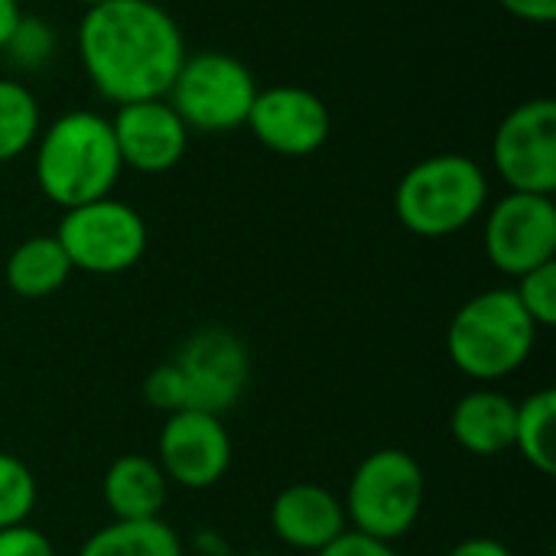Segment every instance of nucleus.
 I'll use <instances>...</instances> for the list:
<instances>
[{
    "label": "nucleus",
    "mask_w": 556,
    "mask_h": 556,
    "mask_svg": "<svg viewBox=\"0 0 556 556\" xmlns=\"http://www.w3.org/2000/svg\"><path fill=\"white\" fill-rule=\"evenodd\" d=\"M515 450L538 476L556 472V391L541 388L518 401Z\"/></svg>",
    "instance_id": "nucleus-19"
},
{
    "label": "nucleus",
    "mask_w": 556,
    "mask_h": 556,
    "mask_svg": "<svg viewBox=\"0 0 556 556\" xmlns=\"http://www.w3.org/2000/svg\"><path fill=\"white\" fill-rule=\"evenodd\" d=\"M446 556H518L508 544L495 541V538H466L459 541Z\"/></svg>",
    "instance_id": "nucleus-28"
},
{
    "label": "nucleus",
    "mask_w": 556,
    "mask_h": 556,
    "mask_svg": "<svg viewBox=\"0 0 556 556\" xmlns=\"http://www.w3.org/2000/svg\"><path fill=\"white\" fill-rule=\"evenodd\" d=\"M55 241L62 244L72 270H85L94 277H114L140 264L147 254V222L143 215L114 199H94L62 212L55 228Z\"/></svg>",
    "instance_id": "nucleus-7"
},
{
    "label": "nucleus",
    "mask_w": 556,
    "mask_h": 556,
    "mask_svg": "<svg viewBox=\"0 0 556 556\" xmlns=\"http://www.w3.org/2000/svg\"><path fill=\"white\" fill-rule=\"evenodd\" d=\"M36 502L39 485L33 469L13 453H0V531L26 525L36 511Z\"/></svg>",
    "instance_id": "nucleus-22"
},
{
    "label": "nucleus",
    "mask_w": 556,
    "mask_h": 556,
    "mask_svg": "<svg viewBox=\"0 0 556 556\" xmlns=\"http://www.w3.org/2000/svg\"><path fill=\"white\" fill-rule=\"evenodd\" d=\"M75 556H186V547L163 518L111 521L98 528Z\"/></svg>",
    "instance_id": "nucleus-18"
},
{
    "label": "nucleus",
    "mask_w": 556,
    "mask_h": 556,
    "mask_svg": "<svg viewBox=\"0 0 556 556\" xmlns=\"http://www.w3.org/2000/svg\"><path fill=\"white\" fill-rule=\"evenodd\" d=\"M101 498L111 511V521H153L169 502V482L156 459L127 453L108 466L101 479Z\"/></svg>",
    "instance_id": "nucleus-16"
},
{
    "label": "nucleus",
    "mask_w": 556,
    "mask_h": 556,
    "mask_svg": "<svg viewBox=\"0 0 556 556\" xmlns=\"http://www.w3.org/2000/svg\"><path fill=\"white\" fill-rule=\"evenodd\" d=\"M173 365L182 375L186 410H205L222 417L231 410L251 384V352L244 339L225 326H205L192 332Z\"/></svg>",
    "instance_id": "nucleus-8"
},
{
    "label": "nucleus",
    "mask_w": 556,
    "mask_h": 556,
    "mask_svg": "<svg viewBox=\"0 0 556 556\" xmlns=\"http://www.w3.org/2000/svg\"><path fill=\"white\" fill-rule=\"evenodd\" d=\"M342 505L352 531L384 544H397L417 528L424 515V466L407 450H375L355 466Z\"/></svg>",
    "instance_id": "nucleus-5"
},
{
    "label": "nucleus",
    "mask_w": 556,
    "mask_h": 556,
    "mask_svg": "<svg viewBox=\"0 0 556 556\" xmlns=\"http://www.w3.org/2000/svg\"><path fill=\"white\" fill-rule=\"evenodd\" d=\"M511 16L528 23H554L556 0H498Z\"/></svg>",
    "instance_id": "nucleus-27"
},
{
    "label": "nucleus",
    "mask_w": 556,
    "mask_h": 556,
    "mask_svg": "<svg viewBox=\"0 0 556 556\" xmlns=\"http://www.w3.org/2000/svg\"><path fill=\"white\" fill-rule=\"evenodd\" d=\"M538 326L521 309L515 290L495 287L469 296L450 319V362L476 384H498L531 358Z\"/></svg>",
    "instance_id": "nucleus-3"
},
{
    "label": "nucleus",
    "mask_w": 556,
    "mask_h": 556,
    "mask_svg": "<svg viewBox=\"0 0 556 556\" xmlns=\"http://www.w3.org/2000/svg\"><path fill=\"white\" fill-rule=\"evenodd\" d=\"M489 205V176L466 153H437L404 173L394 192L401 225L417 238H450Z\"/></svg>",
    "instance_id": "nucleus-4"
},
{
    "label": "nucleus",
    "mask_w": 556,
    "mask_h": 556,
    "mask_svg": "<svg viewBox=\"0 0 556 556\" xmlns=\"http://www.w3.org/2000/svg\"><path fill=\"white\" fill-rule=\"evenodd\" d=\"M111 130L121 163L147 176L169 173L186 156L192 134L166 98L121 104L111 117Z\"/></svg>",
    "instance_id": "nucleus-13"
},
{
    "label": "nucleus",
    "mask_w": 556,
    "mask_h": 556,
    "mask_svg": "<svg viewBox=\"0 0 556 556\" xmlns=\"http://www.w3.org/2000/svg\"><path fill=\"white\" fill-rule=\"evenodd\" d=\"M492 166L508 192L554 195L556 104L551 98H531L505 114L492 137Z\"/></svg>",
    "instance_id": "nucleus-9"
},
{
    "label": "nucleus",
    "mask_w": 556,
    "mask_h": 556,
    "mask_svg": "<svg viewBox=\"0 0 556 556\" xmlns=\"http://www.w3.org/2000/svg\"><path fill=\"white\" fill-rule=\"evenodd\" d=\"M270 528L287 547L319 554L349 531V518L336 492L316 482H293L277 492L270 505Z\"/></svg>",
    "instance_id": "nucleus-14"
},
{
    "label": "nucleus",
    "mask_w": 556,
    "mask_h": 556,
    "mask_svg": "<svg viewBox=\"0 0 556 556\" xmlns=\"http://www.w3.org/2000/svg\"><path fill=\"white\" fill-rule=\"evenodd\" d=\"M75 49L91 88L117 108L166 98L186 62L182 29L156 0H104L85 7Z\"/></svg>",
    "instance_id": "nucleus-1"
},
{
    "label": "nucleus",
    "mask_w": 556,
    "mask_h": 556,
    "mask_svg": "<svg viewBox=\"0 0 556 556\" xmlns=\"http://www.w3.org/2000/svg\"><path fill=\"white\" fill-rule=\"evenodd\" d=\"M0 556H55V547L33 525H16L0 531Z\"/></svg>",
    "instance_id": "nucleus-25"
},
{
    "label": "nucleus",
    "mask_w": 556,
    "mask_h": 556,
    "mask_svg": "<svg viewBox=\"0 0 556 556\" xmlns=\"http://www.w3.org/2000/svg\"><path fill=\"white\" fill-rule=\"evenodd\" d=\"M485 257L498 274L515 280L556 261L554 195H502L485 215Z\"/></svg>",
    "instance_id": "nucleus-10"
},
{
    "label": "nucleus",
    "mask_w": 556,
    "mask_h": 556,
    "mask_svg": "<svg viewBox=\"0 0 556 556\" xmlns=\"http://www.w3.org/2000/svg\"><path fill=\"white\" fill-rule=\"evenodd\" d=\"M55 49H59L55 26L46 16L23 13L0 52L16 72H42L55 59Z\"/></svg>",
    "instance_id": "nucleus-21"
},
{
    "label": "nucleus",
    "mask_w": 556,
    "mask_h": 556,
    "mask_svg": "<svg viewBox=\"0 0 556 556\" xmlns=\"http://www.w3.org/2000/svg\"><path fill=\"white\" fill-rule=\"evenodd\" d=\"M33 173L39 192L62 212L111 195L124 173L111 121L98 111L59 114L36 137Z\"/></svg>",
    "instance_id": "nucleus-2"
},
{
    "label": "nucleus",
    "mask_w": 556,
    "mask_h": 556,
    "mask_svg": "<svg viewBox=\"0 0 556 556\" xmlns=\"http://www.w3.org/2000/svg\"><path fill=\"white\" fill-rule=\"evenodd\" d=\"M515 417L518 401L495 391L492 384H479L463 394L450 414V433L456 446L479 459H495L515 450Z\"/></svg>",
    "instance_id": "nucleus-15"
},
{
    "label": "nucleus",
    "mask_w": 556,
    "mask_h": 556,
    "mask_svg": "<svg viewBox=\"0 0 556 556\" xmlns=\"http://www.w3.org/2000/svg\"><path fill=\"white\" fill-rule=\"evenodd\" d=\"M244 124L270 153L280 156H309L332 134L326 101L300 85H274L257 91Z\"/></svg>",
    "instance_id": "nucleus-12"
},
{
    "label": "nucleus",
    "mask_w": 556,
    "mask_h": 556,
    "mask_svg": "<svg viewBox=\"0 0 556 556\" xmlns=\"http://www.w3.org/2000/svg\"><path fill=\"white\" fill-rule=\"evenodd\" d=\"M72 277V264L55 235H33L13 248L3 267L7 287L23 300H46Z\"/></svg>",
    "instance_id": "nucleus-17"
},
{
    "label": "nucleus",
    "mask_w": 556,
    "mask_h": 556,
    "mask_svg": "<svg viewBox=\"0 0 556 556\" xmlns=\"http://www.w3.org/2000/svg\"><path fill=\"white\" fill-rule=\"evenodd\" d=\"M156 466L169 485L205 492L231 469V437L222 417L205 410L169 414L156 437Z\"/></svg>",
    "instance_id": "nucleus-11"
},
{
    "label": "nucleus",
    "mask_w": 556,
    "mask_h": 556,
    "mask_svg": "<svg viewBox=\"0 0 556 556\" xmlns=\"http://www.w3.org/2000/svg\"><path fill=\"white\" fill-rule=\"evenodd\" d=\"M143 397H147V404H150L153 410H160V414H166V417L186 410V388H182L179 368H176L173 362L156 365V368L147 375V381H143Z\"/></svg>",
    "instance_id": "nucleus-24"
},
{
    "label": "nucleus",
    "mask_w": 556,
    "mask_h": 556,
    "mask_svg": "<svg viewBox=\"0 0 556 556\" xmlns=\"http://www.w3.org/2000/svg\"><path fill=\"white\" fill-rule=\"evenodd\" d=\"M515 296L521 309L531 316L538 329H554L556 326V261L534 267L531 274L518 277Z\"/></svg>",
    "instance_id": "nucleus-23"
},
{
    "label": "nucleus",
    "mask_w": 556,
    "mask_h": 556,
    "mask_svg": "<svg viewBox=\"0 0 556 556\" xmlns=\"http://www.w3.org/2000/svg\"><path fill=\"white\" fill-rule=\"evenodd\" d=\"M78 3H85V7H94V3H104V0H78Z\"/></svg>",
    "instance_id": "nucleus-30"
},
{
    "label": "nucleus",
    "mask_w": 556,
    "mask_h": 556,
    "mask_svg": "<svg viewBox=\"0 0 556 556\" xmlns=\"http://www.w3.org/2000/svg\"><path fill=\"white\" fill-rule=\"evenodd\" d=\"M23 10H20V0H0V49L7 46L13 26L20 23Z\"/></svg>",
    "instance_id": "nucleus-29"
},
{
    "label": "nucleus",
    "mask_w": 556,
    "mask_h": 556,
    "mask_svg": "<svg viewBox=\"0 0 556 556\" xmlns=\"http://www.w3.org/2000/svg\"><path fill=\"white\" fill-rule=\"evenodd\" d=\"M42 130L36 94L20 78H0V163L23 156Z\"/></svg>",
    "instance_id": "nucleus-20"
},
{
    "label": "nucleus",
    "mask_w": 556,
    "mask_h": 556,
    "mask_svg": "<svg viewBox=\"0 0 556 556\" xmlns=\"http://www.w3.org/2000/svg\"><path fill=\"white\" fill-rule=\"evenodd\" d=\"M313 556H401L394 551V544H384V541H375V538H365L358 531H345L342 538H336L329 547H323L319 554Z\"/></svg>",
    "instance_id": "nucleus-26"
},
{
    "label": "nucleus",
    "mask_w": 556,
    "mask_h": 556,
    "mask_svg": "<svg viewBox=\"0 0 556 556\" xmlns=\"http://www.w3.org/2000/svg\"><path fill=\"white\" fill-rule=\"evenodd\" d=\"M257 91L261 88L241 59L218 49H205L186 55L179 75L166 91V101L189 130L225 134L244 127Z\"/></svg>",
    "instance_id": "nucleus-6"
}]
</instances>
